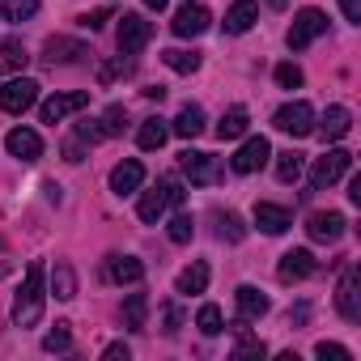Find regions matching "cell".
<instances>
[{
	"instance_id": "ee69618b",
	"label": "cell",
	"mask_w": 361,
	"mask_h": 361,
	"mask_svg": "<svg viewBox=\"0 0 361 361\" xmlns=\"http://www.w3.org/2000/svg\"><path fill=\"white\" fill-rule=\"evenodd\" d=\"M102 357H106V361H128V344H123V340H115V344H106V348H102Z\"/></svg>"
},
{
	"instance_id": "c3c4849f",
	"label": "cell",
	"mask_w": 361,
	"mask_h": 361,
	"mask_svg": "<svg viewBox=\"0 0 361 361\" xmlns=\"http://www.w3.org/2000/svg\"><path fill=\"white\" fill-rule=\"evenodd\" d=\"M145 5H149V9H166V0H145Z\"/></svg>"
},
{
	"instance_id": "60d3db41",
	"label": "cell",
	"mask_w": 361,
	"mask_h": 361,
	"mask_svg": "<svg viewBox=\"0 0 361 361\" xmlns=\"http://www.w3.org/2000/svg\"><path fill=\"white\" fill-rule=\"evenodd\" d=\"M264 353H268V344H264V340H243V344L234 348V357H238V361H243V357H264Z\"/></svg>"
},
{
	"instance_id": "7dc6e473",
	"label": "cell",
	"mask_w": 361,
	"mask_h": 361,
	"mask_svg": "<svg viewBox=\"0 0 361 361\" xmlns=\"http://www.w3.org/2000/svg\"><path fill=\"white\" fill-rule=\"evenodd\" d=\"M348 200L361 204V178H353V183H348Z\"/></svg>"
},
{
	"instance_id": "5b68a950",
	"label": "cell",
	"mask_w": 361,
	"mask_h": 361,
	"mask_svg": "<svg viewBox=\"0 0 361 361\" xmlns=\"http://www.w3.org/2000/svg\"><path fill=\"white\" fill-rule=\"evenodd\" d=\"M323 30H327V18H323L319 9H302V13L293 18V26H289V35H285V39H289V47H293V51H306Z\"/></svg>"
},
{
	"instance_id": "74e56055",
	"label": "cell",
	"mask_w": 361,
	"mask_h": 361,
	"mask_svg": "<svg viewBox=\"0 0 361 361\" xmlns=\"http://www.w3.org/2000/svg\"><path fill=\"white\" fill-rule=\"evenodd\" d=\"M276 85L281 90H298L302 85V68L298 64H276Z\"/></svg>"
},
{
	"instance_id": "f546056e",
	"label": "cell",
	"mask_w": 361,
	"mask_h": 361,
	"mask_svg": "<svg viewBox=\"0 0 361 361\" xmlns=\"http://www.w3.org/2000/svg\"><path fill=\"white\" fill-rule=\"evenodd\" d=\"M26 47L18 43V39H5V43H0V68H9V73H22L26 68Z\"/></svg>"
},
{
	"instance_id": "4316f807",
	"label": "cell",
	"mask_w": 361,
	"mask_h": 361,
	"mask_svg": "<svg viewBox=\"0 0 361 361\" xmlns=\"http://www.w3.org/2000/svg\"><path fill=\"white\" fill-rule=\"evenodd\" d=\"M247 123H251L247 106H230V111L217 119V136H221V140H238V136L247 132Z\"/></svg>"
},
{
	"instance_id": "5bb4252c",
	"label": "cell",
	"mask_w": 361,
	"mask_h": 361,
	"mask_svg": "<svg viewBox=\"0 0 361 361\" xmlns=\"http://www.w3.org/2000/svg\"><path fill=\"white\" fill-rule=\"evenodd\" d=\"M140 183H145V166L136 157H128L111 170V192L115 196H132V192H140Z\"/></svg>"
},
{
	"instance_id": "9c48e42d",
	"label": "cell",
	"mask_w": 361,
	"mask_h": 361,
	"mask_svg": "<svg viewBox=\"0 0 361 361\" xmlns=\"http://www.w3.org/2000/svg\"><path fill=\"white\" fill-rule=\"evenodd\" d=\"M85 102H90V94H85V90H73V94H56V98H47V102L39 106V119H43V123H60V119H68V115L85 111Z\"/></svg>"
},
{
	"instance_id": "83f0119b",
	"label": "cell",
	"mask_w": 361,
	"mask_h": 361,
	"mask_svg": "<svg viewBox=\"0 0 361 361\" xmlns=\"http://www.w3.org/2000/svg\"><path fill=\"white\" fill-rule=\"evenodd\" d=\"M51 293H56L60 302H73V298H77V272H73V264L60 259V264L51 268Z\"/></svg>"
},
{
	"instance_id": "ba28073f",
	"label": "cell",
	"mask_w": 361,
	"mask_h": 361,
	"mask_svg": "<svg viewBox=\"0 0 361 361\" xmlns=\"http://www.w3.org/2000/svg\"><path fill=\"white\" fill-rule=\"evenodd\" d=\"M39 102V85L30 77H13L9 85H0V111H9V115H22Z\"/></svg>"
},
{
	"instance_id": "d590c367",
	"label": "cell",
	"mask_w": 361,
	"mask_h": 361,
	"mask_svg": "<svg viewBox=\"0 0 361 361\" xmlns=\"http://www.w3.org/2000/svg\"><path fill=\"white\" fill-rule=\"evenodd\" d=\"M192 234H196L192 213H174V221H170V243H192Z\"/></svg>"
},
{
	"instance_id": "836d02e7",
	"label": "cell",
	"mask_w": 361,
	"mask_h": 361,
	"mask_svg": "<svg viewBox=\"0 0 361 361\" xmlns=\"http://www.w3.org/2000/svg\"><path fill=\"white\" fill-rule=\"evenodd\" d=\"M68 327H73V323H56V327L43 336V348H47V353H68V348H73V331H68Z\"/></svg>"
},
{
	"instance_id": "7a4b0ae2",
	"label": "cell",
	"mask_w": 361,
	"mask_h": 361,
	"mask_svg": "<svg viewBox=\"0 0 361 361\" xmlns=\"http://www.w3.org/2000/svg\"><path fill=\"white\" fill-rule=\"evenodd\" d=\"M348 166H353V153H348V149H327L323 157H314V170H310V188H314V192H323V188L340 183V178L348 174Z\"/></svg>"
},
{
	"instance_id": "e0dca14e",
	"label": "cell",
	"mask_w": 361,
	"mask_h": 361,
	"mask_svg": "<svg viewBox=\"0 0 361 361\" xmlns=\"http://www.w3.org/2000/svg\"><path fill=\"white\" fill-rule=\"evenodd\" d=\"M255 226H259L264 234H285V230L293 226V213L281 209V204H272V200H259V204H255Z\"/></svg>"
},
{
	"instance_id": "3957f363",
	"label": "cell",
	"mask_w": 361,
	"mask_h": 361,
	"mask_svg": "<svg viewBox=\"0 0 361 361\" xmlns=\"http://www.w3.org/2000/svg\"><path fill=\"white\" fill-rule=\"evenodd\" d=\"M178 166H183V174L192 178V183H200V188H213V183H221V161H217L213 153L183 149V153H178Z\"/></svg>"
},
{
	"instance_id": "52a82bcc",
	"label": "cell",
	"mask_w": 361,
	"mask_h": 361,
	"mask_svg": "<svg viewBox=\"0 0 361 361\" xmlns=\"http://www.w3.org/2000/svg\"><path fill=\"white\" fill-rule=\"evenodd\" d=\"M272 123L285 132V136H310L314 132V106L310 102H289L272 115Z\"/></svg>"
},
{
	"instance_id": "b9f144b4",
	"label": "cell",
	"mask_w": 361,
	"mask_h": 361,
	"mask_svg": "<svg viewBox=\"0 0 361 361\" xmlns=\"http://www.w3.org/2000/svg\"><path fill=\"white\" fill-rule=\"evenodd\" d=\"M81 157H85V145H81L77 136H68V140H64V161H81Z\"/></svg>"
},
{
	"instance_id": "277c9868",
	"label": "cell",
	"mask_w": 361,
	"mask_h": 361,
	"mask_svg": "<svg viewBox=\"0 0 361 361\" xmlns=\"http://www.w3.org/2000/svg\"><path fill=\"white\" fill-rule=\"evenodd\" d=\"M336 310H340V319H348V323H357V319H361V268H357V264H348V268H344V276H340Z\"/></svg>"
},
{
	"instance_id": "ab89813d",
	"label": "cell",
	"mask_w": 361,
	"mask_h": 361,
	"mask_svg": "<svg viewBox=\"0 0 361 361\" xmlns=\"http://www.w3.org/2000/svg\"><path fill=\"white\" fill-rule=\"evenodd\" d=\"M111 22V9H94V13H81V26L85 30H102Z\"/></svg>"
},
{
	"instance_id": "8d00e7d4",
	"label": "cell",
	"mask_w": 361,
	"mask_h": 361,
	"mask_svg": "<svg viewBox=\"0 0 361 361\" xmlns=\"http://www.w3.org/2000/svg\"><path fill=\"white\" fill-rule=\"evenodd\" d=\"M221 238H226V243H243V238H247V226H243L238 213H221Z\"/></svg>"
},
{
	"instance_id": "2e32d148",
	"label": "cell",
	"mask_w": 361,
	"mask_h": 361,
	"mask_svg": "<svg viewBox=\"0 0 361 361\" xmlns=\"http://www.w3.org/2000/svg\"><path fill=\"white\" fill-rule=\"evenodd\" d=\"M106 281H115V285H140L145 281V264L136 255H106Z\"/></svg>"
},
{
	"instance_id": "d6986e66",
	"label": "cell",
	"mask_w": 361,
	"mask_h": 361,
	"mask_svg": "<svg viewBox=\"0 0 361 361\" xmlns=\"http://www.w3.org/2000/svg\"><path fill=\"white\" fill-rule=\"evenodd\" d=\"M5 145H9V153L22 157V161H39V157H43V140H39V132H30V128H13Z\"/></svg>"
},
{
	"instance_id": "bcb514c9",
	"label": "cell",
	"mask_w": 361,
	"mask_h": 361,
	"mask_svg": "<svg viewBox=\"0 0 361 361\" xmlns=\"http://www.w3.org/2000/svg\"><path fill=\"white\" fill-rule=\"evenodd\" d=\"M310 319V306H298V310H289V323H306Z\"/></svg>"
},
{
	"instance_id": "1f68e13d",
	"label": "cell",
	"mask_w": 361,
	"mask_h": 361,
	"mask_svg": "<svg viewBox=\"0 0 361 361\" xmlns=\"http://www.w3.org/2000/svg\"><path fill=\"white\" fill-rule=\"evenodd\" d=\"M276 178H281V183H298V178H302V153H276Z\"/></svg>"
},
{
	"instance_id": "6da1fadb",
	"label": "cell",
	"mask_w": 361,
	"mask_h": 361,
	"mask_svg": "<svg viewBox=\"0 0 361 361\" xmlns=\"http://www.w3.org/2000/svg\"><path fill=\"white\" fill-rule=\"evenodd\" d=\"M43 302H47V289H43V264L35 259L22 276V289L13 293V323L18 327H35L43 319Z\"/></svg>"
},
{
	"instance_id": "e575fe53",
	"label": "cell",
	"mask_w": 361,
	"mask_h": 361,
	"mask_svg": "<svg viewBox=\"0 0 361 361\" xmlns=\"http://www.w3.org/2000/svg\"><path fill=\"white\" fill-rule=\"evenodd\" d=\"M123 123H128V111L115 102V106H106L102 111V119H98V128H102V136H119L123 132Z\"/></svg>"
},
{
	"instance_id": "30bf717a",
	"label": "cell",
	"mask_w": 361,
	"mask_h": 361,
	"mask_svg": "<svg viewBox=\"0 0 361 361\" xmlns=\"http://www.w3.org/2000/svg\"><path fill=\"white\" fill-rule=\"evenodd\" d=\"M314 255L306 251V247H293V251H285L281 255V264H276V276H281V285H293V281H306V276H314Z\"/></svg>"
},
{
	"instance_id": "681fc988",
	"label": "cell",
	"mask_w": 361,
	"mask_h": 361,
	"mask_svg": "<svg viewBox=\"0 0 361 361\" xmlns=\"http://www.w3.org/2000/svg\"><path fill=\"white\" fill-rule=\"evenodd\" d=\"M268 5H272V9H285V5H289V0H268Z\"/></svg>"
},
{
	"instance_id": "8992f818",
	"label": "cell",
	"mask_w": 361,
	"mask_h": 361,
	"mask_svg": "<svg viewBox=\"0 0 361 361\" xmlns=\"http://www.w3.org/2000/svg\"><path fill=\"white\" fill-rule=\"evenodd\" d=\"M115 39H119V51H123V56H136V51H145V47H149L153 26H149L140 13H123V18H119V35H115Z\"/></svg>"
},
{
	"instance_id": "f1b7e54d",
	"label": "cell",
	"mask_w": 361,
	"mask_h": 361,
	"mask_svg": "<svg viewBox=\"0 0 361 361\" xmlns=\"http://www.w3.org/2000/svg\"><path fill=\"white\" fill-rule=\"evenodd\" d=\"M161 64L170 68V73H196L200 68V51H178V47H170V51H161Z\"/></svg>"
},
{
	"instance_id": "d6a6232c",
	"label": "cell",
	"mask_w": 361,
	"mask_h": 361,
	"mask_svg": "<svg viewBox=\"0 0 361 361\" xmlns=\"http://www.w3.org/2000/svg\"><path fill=\"white\" fill-rule=\"evenodd\" d=\"M196 327H200L204 336H221V331H226V323H221V310H217L213 302H204V306H200V314H196Z\"/></svg>"
},
{
	"instance_id": "4fadbf2b",
	"label": "cell",
	"mask_w": 361,
	"mask_h": 361,
	"mask_svg": "<svg viewBox=\"0 0 361 361\" xmlns=\"http://www.w3.org/2000/svg\"><path fill=\"white\" fill-rule=\"evenodd\" d=\"M344 213H310V221H306V234H310V243H340L344 238Z\"/></svg>"
},
{
	"instance_id": "ffe728a7",
	"label": "cell",
	"mask_w": 361,
	"mask_h": 361,
	"mask_svg": "<svg viewBox=\"0 0 361 361\" xmlns=\"http://www.w3.org/2000/svg\"><path fill=\"white\" fill-rule=\"evenodd\" d=\"M166 204H170V196H166V183H157V188H149V192L140 196V204H136V217H140L145 226H157V221H161V213H166Z\"/></svg>"
},
{
	"instance_id": "603a6c76",
	"label": "cell",
	"mask_w": 361,
	"mask_h": 361,
	"mask_svg": "<svg viewBox=\"0 0 361 361\" xmlns=\"http://www.w3.org/2000/svg\"><path fill=\"white\" fill-rule=\"evenodd\" d=\"M255 18H259V5H255V0H238V5L226 13V35H247V30L255 26Z\"/></svg>"
},
{
	"instance_id": "cb8c5ba5",
	"label": "cell",
	"mask_w": 361,
	"mask_h": 361,
	"mask_svg": "<svg viewBox=\"0 0 361 361\" xmlns=\"http://www.w3.org/2000/svg\"><path fill=\"white\" fill-rule=\"evenodd\" d=\"M166 136H170V123H166L161 115H153V119H145V123H140L136 145H140L145 153H153V149H161V145H166Z\"/></svg>"
},
{
	"instance_id": "f6af8a7d",
	"label": "cell",
	"mask_w": 361,
	"mask_h": 361,
	"mask_svg": "<svg viewBox=\"0 0 361 361\" xmlns=\"http://www.w3.org/2000/svg\"><path fill=\"white\" fill-rule=\"evenodd\" d=\"M340 9H344L348 22H361V0H340Z\"/></svg>"
},
{
	"instance_id": "d4e9b609",
	"label": "cell",
	"mask_w": 361,
	"mask_h": 361,
	"mask_svg": "<svg viewBox=\"0 0 361 361\" xmlns=\"http://www.w3.org/2000/svg\"><path fill=\"white\" fill-rule=\"evenodd\" d=\"M119 319L128 331H145V319H149V298L145 293H128V302L119 306Z\"/></svg>"
},
{
	"instance_id": "ac0fdd59",
	"label": "cell",
	"mask_w": 361,
	"mask_h": 361,
	"mask_svg": "<svg viewBox=\"0 0 361 361\" xmlns=\"http://www.w3.org/2000/svg\"><path fill=\"white\" fill-rule=\"evenodd\" d=\"M234 302H238V323H255V319H264V314H268V306H272L255 285H238Z\"/></svg>"
},
{
	"instance_id": "484cf974",
	"label": "cell",
	"mask_w": 361,
	"mask_h": 361,
	"mask_svg": "<svg viewBox=\"0 0 361 361\" xmlns=\"http://www.w3.org/2000/svg\"><path fill=\"white\" fill-rule=\"evenodd\" d=\"M209 289V264H192V268H183L178 272V281H174V293H204Z\"/></svg>"
},
{
	"instance_id": "7c38bea8",
	"label": "cell",
	"mask_w": 361,
	"mask_h": 361,
	"mask_svg": "<svg viewBox=\"0 0 361 361\" xmlns=\"http://www.w3.org/2000/svg\"><path fill=\"white\" fill-rule=\"evenodd\" d=\"M209 22H213V13H209L204 5H188V9H178V13H174L170 30H174L178 39H196V35L209 30Z\"/></svg>"
},
{
	"instance_id": "7bdbcfd3",
	"label": "cell",
	"mask_w": 361,
	"mask_h": 361,
	"mask_svg": "<svg viewBox=\"0 0 361 361\" xmlns=\"http://www.w3.org/2000/svg\"><path fill=\"white\" fill-rule=\"evenodd\" d=\"M178 319H183V314H178V306H161V331H178Z\"/></svg>"
},
{
	"instance_id": "4dcf8cb0",
	"label": "cell",
	"mask_w": 361,
	"mask_h": 361,
	"mask_svg": "<svg viewBox=\"0 0 361 361\" xmlns=\"http://www.w3.org/2000/svg\"><path fill=\"white\" fill-rule=\"evenodd\" d=\"M39 13V0H0V18L5 22H26Z\"/></svg>"
},
{
	"instance_id": "9a60e30c",
	"label": "cell",
	"mask_w": 361,
	"mask_h": 361,
	"mask_svg": "<svg viewBox=\"0 0 361 361\" xmlns=\"http://www.w3.org/2000/svg\"><path fill=\"white\" fill-rule=\"evenodd\" d=\"M90 51H85V43H77V39H64V35H56V39H47L43 43V60L47 64H77V60H85Z\"/></svg>"
},
{
	"instance_id": "44dd1931",
	"label": "cell",
	"mask_w": 361,
	"mask_h": 361,
	"mask_svg": "<svg viewBox=\"0 0 361 361\" xmlns=\"http://www.w3.org/2000/svg\"><path fill=\"white\" fill-rule=\"evenodd\" d=\"M348 128H353L348 106H327V111H323V123H319V136H323V140H344Z\"/></svg>"
},
{
	"instance_id": "f35d334b",
	"label": "cell",
	"mask_w": 361,
	"mask_h": 361,
	"mask_svg": "<svg viewBox=\"0 0 361 361\" xmlns=\"http://www.w3.org/2000/svg\"><path fill=\"white\" fill-rule=\"evenodd\" d=\"M314 357H323V361H348L353 353H348L344 344H327V340H323V344L314 348Z\"/></svg>"
},
{
	"instance_id": "7402d4cb",
	"label": "cell",
	"mask_w": 361,
	"mask_h": 361,
	"mask_svg": "<svg viewBox=\"0 0 361 361\" xmlns=\"http://www.w3.org/2000/svg\"><path fill=\"white\" fill-rule=\"evenodd\" d=\"M170 132L174 136H183V140H192V136H200L204 132V111L196 106V102H188L183 111L174 115V123H170Z\"/></svg>"
},
{
	"instance_id": "8fae6325",
	"label": "cell",
	"mask_w": 361,
	"mask_h": 361,
	"mask_svg": "<svg viewBox=\"0 0 361 361\" xmlns=\"http://www.w3.org/2000/svg\"><path fill=\"white\" fill-rule=\"evenodd\" d=\"M268 157H272L268 140H264V136H247V140H243V149L230 157V166H234V174H255Z\"/></svg>"
}]
</instances>
